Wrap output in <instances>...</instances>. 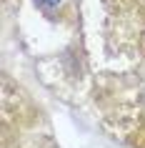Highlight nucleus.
<instances>
[{"instance_id": "1", "label": "nucleus", "mask_w": 145, "mask_h": 148, "mask_svg": "<svg viewBox=\"0 0 145 148\" xmlns=\"http://www.w3.org/2000/svg\"><path fill=\"white\" fill-rule=\"evenodd\" d=\"M35 3H38L43 10H48V13H50V10H55L58 5H60V0H35Z\"/></svg>"}]
</instances>
